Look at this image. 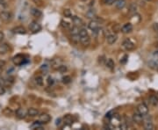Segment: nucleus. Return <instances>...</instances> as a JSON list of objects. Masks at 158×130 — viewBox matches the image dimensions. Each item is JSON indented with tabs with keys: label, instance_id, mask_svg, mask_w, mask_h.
I'll use <instances>...</instances> for the list:
<instances>
[{
	"label": "nucleus",
	"instance_id": "f257e3e1",
	"mask_svg": "<svg viewBox=\"0 0 158 130\" xmlns=\"http://www.w3.org/2000/svg\"><path fill=\"white\" fill-rule=\"evenodd\" d=\"M122 47L126 51H131V50H134V49L135 45H134V43L130 40V39H126V40L123 41Z\"/></svg>",
	"mask_w": 158,
	"mask_h": 130
},
{
	"label": "nucleus",
	"instance_id": "f03ea898",
	"mask_svg": "<svg viewBox=\"0 0 158 130\" xmlns=\"http://www.w3.org/2000/svg\"><path fill=\"white\" fill-rule=\"evenodd\" d=\"M137 112H138L140 114H141L143 117H145L147 115V113H149V108H147L146 104L141 103L137 106Z\"/></svg>",
	"mask_w": 158,
	"mask_h": 130
},
{
	"label": "nucleus",
	"instance_id": "7ed1b4c3",
	"mask_svg": "<svg viewBox=\"0 0 158 130\" xmlns=\"http://www.w3.org/2000/svg\"><path fill=\"white\" fill-rule=\"evenodd\" d=\"M29 29L33 33H36L41 30V26L37 21H32L29 24Z\"/></svg>",
	"mask_w": 158,
	"mask_h": 130
},
{
	"label": "nucleus",
	"instance_id": "20e7f679",
	"mask_svg": "<svg viewBox=\"0 0 158 130\" xmlns=\"http://www.w3.org/2000/svg\"><path fill=\"white\" fill-rule=\"evenodd\" d=\"M25 61H26L25 56H22V54H17V56H15L12 59L13 63H14L15 65H17V66L22 65L24 62H25Z\"/></svg>",
	"mask_w": 158,
	"mask_h": 130
},
{
	"label": "nucleus",
	"instance_id": "39448f33",
	"mask_svg": "<svg viewBox=\"0 0 158 130\" xmlns=\"http://www.w3.org/2000/svg\"><path fill=\"white\" fill-rule=\"evenodd\" d=\"M142 121H143V116L140 114L138 112H134L133 114V122L137 125H141Z\"/></svg>",
	"mask_w": 158,
	"mask_h": 130
},
{
	"label": "nucleus",
	"instance_id": "423d86ee",
	"mask_svg": "<svg viewBox=\"0 0 158 130\" xmlns=\"http://www.w3.org/2000/svg\"><path fill=\"white\" fill-rule=\"evenodd\" d=\"M88 27H89V29H91L92 31V32L96 33L97 31L99 29V22L95 19H92L88 24Z\"/></svg>",
	"mask_w": 158,
	"mask_h": 130
},
{
	"label": "nucleus",
	"instance_id": "0eeeda50",
	"mask_svg": "<svg viewBox=\"0 0 158 130\" xmlns=\"http://www.w3.org/2000/svg\"><path fill=\"white\" fill-rule=\"evenodd\" d=\"M12 13H10V12H2L1 13H0V19H1L2 21L9 22L12 20Z\"/></svg>",
	"mask_w": 158,
	"mask_h": 130
},
{
	"label": "nucleus",
	"instance_id": "6e6552de",
	"mask_svg": "<svg viewBox=\"0 0 158 130\" xmlns=\"http://www.w3.org/2000/svg\"><path fill=\"white\" fill-rule=\"evenodd\" d=\"M51 121V116L47 113H42L39 116V121L41 124H46Z\"/></svg>",
	"mask_w": 158,
	"mask_h": 130
},
{
	"label": "nucleus",
	"instance_id": "1a4fd4ad",
	"mask_svg": "<svg viewBox=\"0 0 158 130\" xmlns=\"http://www.w3.org/2000/svg\"><path fill=\"white\" fill-rule=\"evenodd\" d=\"M143 121H144L143 126H144L145 129H147V130H153V129H154V124H153L151 118L145 119Z\"/></svg>",
	"mask_w": 158,
	"mask_h": 130
},
{
	"label": "nucleus",
	"instance_id": "9d476101",
	"mask_svg": "<svg viewBox=\"0 0 158 130\" xmlns=\"http://www.w3.org/2000/svg\"><path fill=\"white\" fill-rule=\"evenodd\" d=\"M118 40V36L116 33H111V34H108L107 37H106V41L108 44H110V45H112V44H114L116 41Z\"/></svg>",
	"mask_w": 158,
	"mask_h": 130
},
{
	"label": "nucleus",
	"instance_id": "9b49d317",
	"mask_svg": "<svg viewBox=\"0 0 158 130\" xmlns=\"http://www.w3.org/2000/svg\"><path fill=\"white\" fill-rule=\"evenodd\" d=\"M80 42L83 46L84 47H88L90 44H91V37L89 36V34L84 35V36H81L80 37Z\"/></svg>",
	"mask_w": 158,
	"mask_h": 130
},
{
	"label": "nucleus",
	"instance_id": "f8f14e48",
	"mask_svg": "<svg viewBox=\"0 0 158 130\" xmlns=\"http://www.w3.org/2000/svg\"><path fill=\"white\" fill-rule=\"evenodd\" d=\"M121 32L123 33H129L133 31V24L132 23H126L121 27Z\"/></svg>",
	"mask_w": 158,
	"mask_h": 130
},
{
	"label": "nucleus",
	"instance_id": "ddd939ff",
	"mask_svg": "<svg viewBox=\"0 0 158 130\" xmlns=\"http://www.w3.org/2000/svg\"><path fill=\"white\" fill-rule=\"evenodd\" d=\"M12 32L16 33V34H26V30L25 27H22V26H18V27H16L13 28Z\"/></svg>",
	"mask_w": 158,
	"mask_h": 130
},
{
	"label": "nucleus",
	"instance_id": "4468645a",
	"mask_svg": "<svg viewBox=\"0 0 158 130\" xmlns=\"http://www.w3.org/2000/svg\"><path fill=\"white\" fill-rule=\"evenodd\" d=\"M72 21H73V24L74 26L76 27H81L83 26V21L81 18H79L77 16H73L72 17Z\"/></svg>",
	"mask_w": 158,
	"mask_h": 130
},
{
	"label": "nucleus",
	"instance_id": "2eb2a0df",
	"mask_svg": "<svg viewBox=\"0 0 158 130\" xmlns=\"http://www.w3.org/2000/svg\"><path fill=\"white\" fill-rule=\"evenodd\" d=\"M15 115L18 117V119H25L26 116L27 115V113H26V111L23 108H18L15 112Z\"/></svg>",
	"mask_w": 158,
	"mask_h": 130
},
{
	"label": "nucleus",
	"instance_id": "dca6fc26",
	"mask_svg": "<svg viewBox=\"0 0 158 130\" xmlns=\"http://www.w3.org/2000/svg\"><path fill=\"white\" fill-rule=\"evenodd\" d=\"M115 6L118 10H122L126 6V0H116L115 1Z\"/></svg>",
	"mask_w": 158,
	"mask_h": 130
},
{
	"label": "nucleus",
	"instance_id": "f3484780",
	"mask_svg": "<svg viewBox=\"0 0 158 130\" xmlns=\"http://www.w3.org/2000/svg\"><path fill=\"white\" fill-rule=\"evenodd\" d=\"M30 13L33 17L35 18H41L42 16V12L41 10H39L38 8H32L30 11Z\"/></svg>",
	"mask_w": 158,
	"mask_h": 130
},
{
	"label": "nucleus",
	"instance_id": "a211bd4d",
	"mask_svg": "<svg viewBox=\"0 0 158 130\" xmlns=\"http://www.w3.org/2000/svg\"><path fill=\"white\" fill-rule=\"evenodd\" d=\"M105 67L108 69H110V71H112L113 69H114V67H115V62H114V61L112 59V58H109L108 60H106V62H105Z\"/></svg>",
	"mask_w": 158,
	"mask_h": 130
},
{
	"label": "nucleus",
	"instance_id": "6ab92c4d",
	"mask_svg": "<svg viewBox=\"0 0 158 130\" xmlns=\"http://www.w3.org/2000/svg\"><path fill=\"white\" fill-rule=\"evenodd\" d=\"M97 17V12L95 11V9H90L88 12H86V18L90 19H93Z\"/></svg>",
	"mask_w": 158,
	"mask_h": 130
},
{
	"label": "nucleus",
	"instance_id": "aec40b11",
	"mask_svg": "<svg viewBox=\"0 0 158 130\" xmlns=\"http://www.w3.org/2000/svg\"><path fill=\"white\" fill-rule=\"evenodd\" d=\"M26 113H27L28 116L30 117H35L39 114V111L37 110L36 108H33V107H30L26 112Z\"/></svg>",
	"mask_w": 158,
	"mask_h": 130
},
{
	"label": "nucleus",
	"instance_id": "412c9836",
	"mask_svg": "<svg viewBox=\"0 0 158 130\" xmlns=\"http://www.w3.org/2000/svg\"><path fill=\"white\" fill-rule=\"evenodd\" d=\"M9 52V46L6 43L0 44V54H4Z\"/></svg>",
	"mask_w": 158,
	"mask_h": 130
},
{
	"label": "nucleus",
	"instance_id": "4be33fe9",
	"mask_svg": "<svg viewBox=\"0 0 158 130\" xmlns=\"http://www.w3.org/2000/svg\"><path fill=\"white\" fill-rule=\"evenodd\" d=\"M140 21H141V15L138 13H134L133 17L131 18L130 23H132V24H138Z\"/></svg>",
	"mask_w": 158,
	"mask_h": 130
},
{
	"label": "nucleus",
	"instance_id": "5701e85b",
	"mask_svg": "<svg viewBox=\"0 0 158 130\" xmlns=\"http://www.w3.org/2000/svg\"><path fill=\"white\" fill-rule=\"evenodd\" d=\"M2 113L6 117H12L13 115V111L12 110V108H10V107H4L3 109Z\"/></svg>",
	"mask_w": 158,
	"mask_h": 130
},
{
	"label": "nucleus",
	"instance_id": "b1692460",
	"mask_svg": "<svg viewBox=\"0 0 158 130\" xmlns=\"http://www.w3.org/2000/svg\"><path fill=\"white\" fill-rule=\"evenodd\" d=\"M30 127H31L32 129H38V130H41V129H42L41 123V122H39V121L33 122V123L30 126Z\"/></svg>",
	"mask_w": 158,
	"mask_h": 130
},
{
	"label": "nucleus",
	"instance_id": "393cba45",
	"mask_svg": "<svg viewBox=\"0 0 158 130\" xmlns=\"http://www.w3.org/2000/svg\"><path fill=\"white\" fill-rule=\"evenodd\" d=\"M61 27H62L63 29L70 30L71 28V25L68 21H65V20H61Z\"/></svg>",
	"mask_w": 158,
	"mask_h": 130
},
{
	"label": "nucleus",
	"instance_id": "a878e982",
	"mask_svg": "<svg viewBox=\"0 0 158 130\" xmlns=\"http://www.w3.org/2000/svg\"><path fill=\"white\" fill-rule=\"evenodd\" d=\"M149 66L150 68H152L153 69H158V61L156 60H152L149 62Z\"/></svg>",
	"mask_w": 158,
	"mask_h": 130
},
{
	"label": "nucleus",
	"instance_id": "bb28decb",
	"mask_svg": "<svg viewBox=\"0 0 158 130\" xmlns=\"http://www.w3.org/2000/svg\"><path fill=\"white\" fill-rule=\"evenodd\" d=\"M71 41L73 43L77 44L80 41V36L79 34H71Z\"/></svg>",
	"mask_w": 158,
	"mask_h": 130
},
{
	"label": "nucleus",
	"instance_id": "cd10ccee",
	"mask_svg": "<svg viewBox=\"0 0 158 130\" xmlns=\"http://www.w3.org/2000/svg\"><path fill=\"white\" fill-rule=\"evenodd\" d=\"M149 101H150V103L155 106L158 105V98L156 96H151L149 98Z\"/></svg>",
	"mask_w": 158,
	"mask_h": 130
},
{
	"label": "nucleus",
	"instance_id": "c85d7f7f",
	"mask_svg": "<svg viewBox=\"0 0 158 130\" xmlns=\"http://www.w3.org/2000/svg\"><path fill=\"white\" fill-rule=\"evenodd\" d=\"M71 77H70V76H68V75H66V76H64V77H62V83L64 84H70V83L71 82Z\"/></svg>",
	"mask_w": 158,
	"mask_h": 130
},
{
	"label": "nucleus",
	"instance_id": "c756f323",
	"mask_svg": "<svg viewBox=\"0 0 158 130\" xmlns=\"http://www.w3.org/2000/svg\"><path fill=\"white\" fill-rule=\"evenodd\" d=\"M35 83L37 85H39V86H42V85H43V78H42V77H41V76L36 77Z\"/></svg>",
	"mask_w": 158,
	"mask_h": 130
},
{
	"label": "nucleus",
	"instance_id": "7c9ffc66",
	"mask_svg": "<svg viewBox=\"0 0 158 130\" xmlns=\"http://www.w3.org/2000/svg\"><path fill=\"white\" fill-rule=\"evenodd\" d=\"M79 28L78 27H76V26H74L73 27L70 28V34H79Z\"/></svg>",
	"mask_w": 158,
	"mask_h": 130
},
{
	"label": "nucleus",
	"instance_id": "2f4dec72",
	"mask_svg": "<svg viewBox=\"0 0 158 130\" xmlns=\"http://www.w3.org/2000/svg\"><path fill=\"white\" fill-rule=\"evenodd\" d=\"M60 61L58 59H54L52 62V68L53 69H58L59 68V66L61 65V63L59 62Z\"/></svg>",
	"mask_w": 158,
	"mask_h": 130
},
{
	"label": "nucleus",
	"instance_id": "473e14b6",
	"mask_svg": "<svg viewBox=\"0 0 158 130\" xmlns=\"http://www.w3.org/2000/svg\"><path fill=\"white\" fill-rule=\"evenodd\" d=\"M58 71L60 72V73H65V72H67L68 71V68L66 65H63V64H61L59 66V68L57 69Z\"/></svg>",
	"mask_w": 158,
	"mask_h": 130
},
{
	"label": "nucleus",
	"instance_id": "72a5a7b5",
	"mask_svg": "<svg viewBox=\"0 0 158 130\" xmlns=\"http://www.w3.org/2000/svg\"><path fill=\"white\" fill-rule=\"evenodd\" d=\"M97 62H98V64L99 65H105V62H106V58H105V56H98Z\"/></svg>",
	"mask_w": 158,
	"mask_h": 130
},
{
	"label": "nucleus",
	"instance_id": "f704fd0d",
	"mask_svg": "<svg viewBox=\"0 0 158 130\" xmlns=\"http://www.w3.org/2000/svg\"><path fill=\"white\" fill-rule=\"evenodd\" d=\"M64 121H65V123L66 124H68V125H71L72 124V122H73V121H72V117H71L70 115H66V116H64Z\"/></svg>",
	"mask_w": 158,
	"mask_h": 130
},
{
	"label": "nucleus",
	"instance_id": "c9c22d12",
	"mask_svg": "<svg viewBox=\"0 0 158 130\" xmlns=\"http://www.w3.org/2000/svg\"><path fill=\"white\" fill-rule=\"evenodd\" d=\"M63 15H64V17L66 18H71L72 13H71V11L70 9H64L63 10Z\"/></svg>",
	"mask_w": 158,
	"mask_h": 130
},
{
	"label": "nucleus",
	"instance_id": "e433bc0d",
	"mask_svg": "<svg viewBox=\"0 0 158 130\" xmlns=\"http://www.w3.org/2000/svg\"><path fill=\"white\" fill-rule=\"evenodd\" d=\"M4 83H5V84H6L7 85H9V86H10V85H12V84H13V83H14V77H8V78L4 81Z\"/></svg>",
	"mask_w": 158,
	"mask_h": 130
},
{
	"label": "nucleus",
	"instance_id": "4c0bfd02",
	"mask_svg": "<svg viewBox=\"0 0 158 130\" xmlns=\"http://www.w3.org/2000/svg\"><path fill=\"white\" fill-rule=\"evenodd\" d=\"M88 34V32H87V30H86V28H83V27H82V28H80L79 29V36H84V35H87Z\"/></svg>",
	"mask_w": 158,
	"mask_h": 130
},
{
	"label": "nucleus",
	"instance_id": "58836bf2",
	"mask_svg": "<svg viewBox=\"0 0 158 130\" xmlns=\"http://www.w3.org/2000/svg\"><path fill=\"white\" fill-rule=\"evenodd\" d=\"M5 92H6V89H5V86L2 83H0V95H4Z\"/></svg>",
	"mask_w": 158,
	"mask_h": 130
},
{
	"label": "nucleus",
	"instance_id": "ea45409f",
	"mask_svg": "<svg viewBox=\"0 0 158 130\" xmlns=\"http://www.w3.org/2000/svg\"><path fill=\"white\" fill-rule=\"evenodd\" d=\"M130 12L132 13H135L136 12V4H131L130 6Z\"/></svg>",
	"mask_w": 158,
	"mask_h": 130
},
{
	"label": "nucleus",
	"instance_id": "a19ab883",
	"mask_svg": "<svg viewBox=\"0 0 158 130\" xmlns=\"http://www.w3.org/2000/svg\"><path fill=\"white\" fill-rule=\"evenodd\" d=\"M127 59H128V56H127V54H125V56H124L122 58H121L120 62V63H122V64H125L126 62V61H127Z\"/></svg>",
	"mask_w": 158,
	"mask_h": 130
},
{
	"label": "nucleus",
	"instance_id": "79ce46f5",
	"mask_svg": "<svg viewBox=\"0 0 158 130\" xmlns=\"http://www.w3.org/2000/svg\"><path fill=\"white\" fill-rule=\"evenodd\" d=\"M116 0H104V3L106 4V6H112L115 3Z\"/></svg>",
	"mask_w": 158,
	"mask_h": 130
},
{
	"label": "nucleus",
	"instance_id": "37998d69",
	"mask_svg": "<svg viewBox=\"0 0 158 130\" xmlns=\"http://www.w3.org/2000/svg\"><path fill=\"white\" fill-rule=\"evenodd\" d=\"M47 84H48L49 86H50V85H53V84H54V83H55L54 78H53V77H49L48 78H47Z\"/></svg>",
	"mask_w": 158,
	"mask_h": 130
},
{
	"label": "nucleus",
	"instance_id": "c03bdc74",
	"mask_svg": "<svg viewBox=\"0 0 158 130\" xmlns=\"http://www.w3.org/2000/svg\"><path fill=\"white\" fill-rule=\"evenodd\" d=\"M114 115V111L113 110H112V111H110V112H108V113H106V118H109V119H111L112 117Z\"/></svg>",
	"mask_w": 158,
	"mask_h": 130
},
{
	"label": "nucleus",
	"instance_id": "a18cd8bd",
	"mask_svg": "<svg viewBox=\"0 0 158 130\" xmlns=\"http://www.w3.org/2000/svg\"><path fill=\"white\" fill-rule=\"evenodd\" d=\"M61 123H62V119L61 118L56 119V121H55V125H56V126H60Z\"/></svg>",
	"mask_w": 158,
	"mask_h": 130
},
{
	"label": "nucleus",
	"instance_id": "49530a36",
	"mask_svg": "<svg viewBox=\"0 0 158 130\" xmlns=\"http://www.w3.org/2000/svg\"><path fill=\"white\" fill-rule=\"evenodd\" d=\"M4 33H3V32H0V43H1L3 41H4Z\"/></svg>",
	"mask_w": 158,
	"mask_h": 130
},
{
	"label": "nucleus",
	"instance_id": "de8ad7c7",
	"mask_svg": "<svg viewBox=\"0 0 158 130\" xmlns=\"http://www.w3.org/2000/svg\"><path fill=\"white\" fill-rule=\"evenodd\" d=\"M5 66V62L4 61H2V60H0V68H4Z\"/></svg>",
	"mask_w": 158,
	"mask_h": 130
},
{
	"label": "nucleus",
	"instance_id": "09e8293b",
	"mask_svg": "<svg viewBox=\"0 0 158 130\" xmlns=\"http://www.w3.org/2000/svg\"><path fill=\"white\" fill-rule=\"evenodd\" d=\"M4 2H5V0H0V4H4Z\"/></svg>",
	"mask_w": 158,
	"mask_h": 130
},
{
	"label": "nucleus",
	"instance_id": "8fccbe9b",
	"mask_svg": "<svg viewBox=\"0 0 158 130\" xmlns=\"http://www.w3.org/2000/svg\"><path fill=\"white\" fill-rule=\"evenodd\" d=\"M1 73H2V68H0V76H1Z\"/></svg>",
	"mask_w": 158,
	"mask_h": 130
},
{
	"label": "nucleus",
	"instance_id": "3c124183",
	"mask_svg": "<svg viewBox=\"0 0 158 130\" xmlns=\"http://www.w3.org/2000/svg\"><path fill=\"white\" fill-rule=\"evenodd\" d=\"M156 27H157V30H158V23L156 24Z\"/></svg>",
	"mask_w": 158,
	"mask_h": 130
},
{
	"label": "nucleus",
	"instance_id": "603ef678",
	"mask_svg": "<svg viewBox=\"0 0 158 130\" xmlns=\"http://www.w3.org/2000/svg\"><path fill=\"white\" fill-rule=\"evenodd\" d=\"M82 1H86V0H82Z\"/></svg>",
	"mask_w": 158,
	"mask_h": 130
},
{
	"label": "nucleus",
	"instance_id": "864d4df0",
	"mask_svg": "<svg viewBox=\"0 0 158 130\" xmlns=\"http://www.w3.org/2000/svg\"><path fill=\"white\" fill-rule=\"evenodd\" d=\"M147 1H151V0H147Z\"/></svg>",
	"mask_w": 158,
	"mask_h": 130
}]
</instances>
